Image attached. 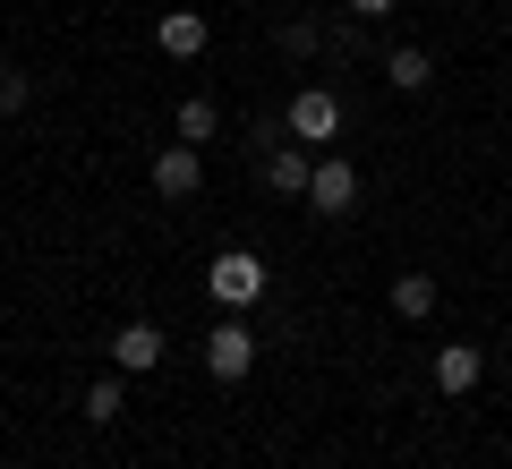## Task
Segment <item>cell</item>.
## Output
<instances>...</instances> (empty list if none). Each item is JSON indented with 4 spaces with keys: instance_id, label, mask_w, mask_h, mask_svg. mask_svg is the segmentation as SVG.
Listing matches in <instances>:
<instances>
[{
    "instance_id": "15",
    "label": "cell",
    "mask_w": 512,
    "mask_h": 469,
    "mask_svg": "<svg viewBox=\"0 0 512 469\" xmlns=\"http://www.w3.org/2000/svg\"><path fill=\"white\" fill-rule=\"evenodd\" d=\"M282 52L308 60V52H316V26H308V18H291V26H282Z\"/></svg>"
},
{
    "instance_id": "14",
    "label": "cell",
    "mask_w": 512,
    "mask_h": 469,
    "mask_svg": "<svg viewBox=\"0 0 512 469\" xmlns=\"http://www.w3.org/2000/svg\"><path fill=\"white\" fill-rule=\"evenodd\" d=\"M26 94H35V77H26V69H0V111H26Z\"/></svg>"
},
{
    "instance_id": "16",
    "label": "cell",
    "mask_w": 512,
    "mask_h": 469,
    "mask_svg": "<svg viewBox=\"0 0 512 469\" xmlns=\"http://www.w3.org/2000/svg\"><path fill=\"white\" fill-rule=\"evenodd\" d=\"M350 9H359V18H393V9H402V0H350Z\"/></svg>"
},
{
    "instance_id": "9",
    "label": "cell",
    "mask_w": 512,
    "mask_h": 469,
    "mask_svg": "<svg viewBox=\"0 0 512 469\" xmlns=\"http://www.w3.org/2000/svg\"><path fill=\"white\" fill-rule=\"evenodd\" d=\"M308 180H316V163H308V145H274L265 154V188H282V197H308Z\"/></svg>"
},
{
    "instance_id": "13",
    "label": "cell",
    "mask_w": 512,
    "mask_h": 469,
    "mask_svg": "<svg viewBox=\"0 0 512 469\" xmlns=\"http://www.w3.org/2000/svg\"><path fill=\"white\" fill-rule=\"evenodd\" d=\"M128 410V393H120V376H103V384H86V418L94 427H111V418Z\"/></svg>"
},
{
    "instance_id": "5",
    "label": "cell",
    "mask_w": 512,
    "mask_h": 469,
    "mask_svg": "<svg viewBox=\"0 0 512 469\" xmlns=\"http://www.w3.org/2000/svg\"><path fill=\"white\" fill-rule=\"evenodd\" d=\"M478 376H487V350H478V342H444V350H436V393H444V401L478 393Z\"/></svg>"
},
{
    "instance_id": "12",
    "label": "cell",
    "mask_w": 512,
    "mask_h": 469,
    "mask_svg": "<svg viewBox=\"0 0 512 469\" xmlns=\"http://www.w3.org/2000/svg\"><path fill=\"white\" fill-rule=\"evenodd\" d=\"M171 128H180V145H214V128H222V111L205 103V94H188V103L171 111Z\"/></svg>"
},
{
    "instance_id": "11",
    "label": "cell",
    "mask_w": 512,
    "mask_h": 469,
    "mask_svg": "<svg viewBox=\"0 0 512 469\" xmlns=\"http://www.w3.org/2000/svg\"><path fill=\"white\" fill-rule=\"evenodd\" d=\"M393 316H436V273H393Z\"/></svg>"
},
{
    "instance_id": "3",
    "label": "cell",
    "mask_w": 512,
    "mask_h": 469,
    "mask_svg": "<svg viewBox=\"0 0 512 469\" xmlns=\"http://www.w3.org/2000/svg\"><path fill=\"white\" fill-rule=\"evenodd\" d=\"M291 137L299 145H333L342 137V94L333 86H299L291 94Z\"/></svg>"
},
{
    "instance_id": "2",
    "label": "cell",
    "mask_w": 512,
    "mask_h": 469,
    "mask_svg": "<svg viewBox=\"0 0 512 469\" xmlns=\"http://www.w3.org/2000/svg\"><path fill=\"white\" fill-rule=\"evenodd\" d=\"M248 367H256V333L239 325V316H222V325L205 333V376H214V384H239Z\"/></svg>"
},
{
    "instance_id": "4",
    "label": "cell",
    "mask_w": 512,
    "mask_h": 469,
    "mask_svg": "<svg viewBox=\"0 0 512 469\" xmlns=\"http://www.w3.org/2000/svg\"><path fill=\"white\" fill-rule=\"evenodd\" d=\"M308 205H316V214H350V205H359V163L325 154V163H316V180H308Z\"/></svg>"
},
{
    "instance_id": "8",
    "label": "cell",
    "mask_w": 512,
    "mask_h": 469,
    "mask_svg": "<svg viewBox=\"0 0 512 469\" xmlns=\"http://www.w3.org/2000/svg\"><path fill=\"white\" fill-rule=\"evenodd\" d=\"M205 163H197V145H163L154 154V197H197Z\"/></svg>"
},
{
    "instance_id": "10",
    "label": "cell",
    "mask_w": 512,
    "mask_h": 469,
    "mask_svg": "<svg viewBox=\"0 0 512 469\" xmlns=\"http://www.w3.org/2000/svg\"><path fill=\"white\" fill-rule=\"evenodd\" d=\"M427 77H436V60H427L419 43H402V52H384V86H393V94H427Z\"/></svg>"
},
{
    "instance_id": "7",
    "label": "cell",
    "mask_w": 512,
    "mask_h": 469,
    "mask_svg": "<svg viewBox=\"0 0 512 469\" xmlns=\"http://www.w3.org/2000/svg\"><path fill=\"white\" fill-rule=\"evenodd\" d=\"M154 52L163 60H197L205 52V18L197 9H163V18H154Z\"/></svg>"
},
{
    "instance_id": "1",
    "label": "cell",
    "mask_w": 512,
    "mask_h": 469,
    "mask_svg": "<svg viewBox=\"0 0 512 469\" xmlns=\"http://www.w3.org/2000/svg\"><path fill=\"white\" fill-rule=\"evenodd\" d=\"M205 290H214V307H256L265 299V256L256 248H222L214 265H205Z\"/></svg>"
},
{
    "instance_id": "6",
    "label": "cell",
    "mask_w": 512,
    "mask_h": 469,
    "mask_svg": "<svg viewBox=\"0 0 512 469\" xmlns=\"http://www.w3.org/2000/svg\"><path fill=\"white\" fill-rule=\"evenodd\" d=\"M111 367H120V376H154V367H163V333L154 325H120L111 333Z\"/></svg>"
}]
</instances>
